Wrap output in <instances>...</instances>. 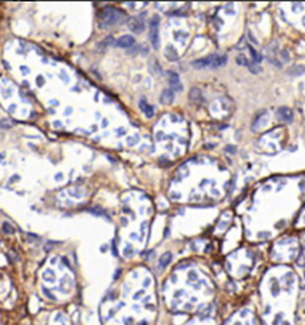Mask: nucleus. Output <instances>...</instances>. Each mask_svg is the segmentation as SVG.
Listing matches in <instances>:
<instances>
[{"mask_svg":"<svg viewBox=\"0 0 305 325\" xmlns=\"http://www.w3.org/2000/svg\"><path fill=\"white\" fill-rule=\"evenodd\" d=\"M134 43H136L134 37L130 36V34H124V36H121L119 40L115 41V46H119L121 49H128V47L134 46Z\"/></svg>","mask_w":305,"mask_h":325,"instance_id":"nucleus-5","label":"nucleus"},{"mask_svg":"<svg viewBox=\"0 0 305 325\" xmlns=\"http://www.w3.org/2000/svg\"><path fill=\"white\" fill-rule=\"evenodd\" d=\"M248 69H250V70L252 71V73H261V71H262V69H261L260 66H258V64H257V63H248Z\"/></svg>","mask_w":305,"mask_h":325,"instance_id":"nucleus-13","label":"nucleus"},{"mask_svg":"<svg viewBox=\"0 0 305 325\" xmlns=\"http://www.w3.org/2000/svg\"><path fill=\"white\" fill-rule=\"evenodd\" d=\"M278 117H280L282 121L289 123V121H292V111L289 110L288 107H281L280 110H278Z\"/></svg>","mask_w":305,"mask_h":325,"instance_id":"nucleus-8","label":"nucleus"},{"mask_svg":"<svg viewBox=\"0 0 305 325\" xmlns=\"http://www.w3.org/2000/svg\"><path fill=\"white\" fill-rule=\"evenodd\" d=\"M126 16L124 14L123 10H120V9H114V7H106L101 10V13H100V21H99V26L100 29H108V27H111V26L117 25L123 17Z\"/></svg>","mask_w":305,"mask_h":325,"instance_id":"nucleus-1","label":"nucleus"},{"mask_svg":"<svg viewBox=\"0 0 305 325\" xmlns=\"http://www.w3.org/2000/svg\"><path fill=\"white\" fill-rule=\"evenodd\" d=\"M227 151H230V153H234V151H235V148H234V147H227Z\"/></svg>","mask_w":305,"mask_h":325,"instance_id":"nucleus-19","label":"nucleus"},{"mask_svg":"<svg viewBox=\"0 0 305 325\" xmlns=\"http://www.w3.org/2000/svg\"><path fill=\"white\" fill-rule=\"evenodd\" d=\"M127 26H128V29L131 30V32H134V33H141L144 30V21L138 20L136 17H130L127 21Z\"/></svg>","mask_w":305,"mask_h":325,"instance_id":"nucleus-4","label":"nucleus"},{"mask_svg":"<svg viewBox=\"0 0 305 325\" xmlns=\"http://www.w3.org/2000/svg\"><path fill=\"white\" fill-rule=\"evenodd\" d=\"M158 25H160V19H158V16H154L151 23H150V40H151V44L154 49H158V46H160Z\"/></svg>","mask_w":305,"mask_h":325,"instance_id":"nucleus-3","label":"nucleus"},{"mask_svg":"<svg viewBox=\"0 0 305 325\" xmlns=\"http://www.w3.org/2000/svg\"><path fill=\"white\" fill-rule=\"evenodd\" d=\"M168 81H170V86H171V90H175V91L183 90V84L180 81V77H178L177 73L168 71Z\"/></svg>","mask_w":305,"mask_h":325,"instance_id":"nucleus-6","label":"nucleus"},{"mask_svg":"<svg viewBox=\"0 0 305 325\" xmlns=\"http://www.w3.org/2000/svg\"><path fill=\"white\" fill-rule=\"evenodd\" d=\"M21 71H23V73H29V70H27V69H24V67H21Z\"/></svg>","mask_w":305,"mask_h":325,"instance_id":"nucleus-20","label":"nucleus"},{"mask_svg":"<svg viewBox=\"0 0 305 325\" xmlns=\"http://www.w3.org/2000/svg\"><path fill=\"white\" fill-rule=\"evenodd\" d=\"M190 100H193L194 103H202L204 101V97H202L200 89H193L190 91Z\"/></svg>","mask_w":305,"mask_h":325,"instance_id":"nucleus-10","label":"nucleus"},{"mask_svg":"<svg viewBox=\"0 0 305 325\" xmlns=\"http://www.w3.org/2000/svg\"><path fill=\"white\" fill-rule=\"evenodd\" d=\"M227 63V56H218V54H211L208 57L200 59L193 62V66L195 69H202V67H221Z\"/></svg>","mask_w":305,"mask_h":325,"instance_id":"nucleus-2","label":"nucleus"},{"mask_svg":"<svg viewBox=\"0 0 305 325\" xmlns=\"http://www.w3.org/2000/svg\"><path fill=\"white\" fill-rule=\"evenodd\" d=\"M289 73H291V74H299V73H305V69H304V67H302V66H298V69H297V70H294V69H292V70H289Z\"/></svg>","mask_w":305,"mask_h":325,"instance_id":"nucleus-17","label":"nucleus"},{"mask_svg":"<svg viewBox=\"0 0 305 325\" xmlns=\"http://www.w3.org/2000/svg\"><path fill=\"white\" fill-rule=\"evenodd\" d=\"M248 50H250V51H251V54H252V59H254V63H257V64H258V63H260L261 60H262V57H261L260 54L257 53L255 50L252 49L251 46H248Z\"/></svg>","mask_w":305,"mask_h":325,"instance_id":"nucleus-12","label":"nucleus"},{"mask_svg":"<svg viewBox=\"0 0 305 325\" xmlns=\"http://www.w3.org/2000/svg\"><path fill=\"white\" fill-rule=\"evenodd\" d=\"M248 60L245 59V56L244 54H238L237 56V64H239V66H248Z\"/></svg>","mask_w":305,"mask_h":325,"instance_id":"nucleus-14","label":"nucleus"},{"mask_svg":"<svg viewBox=\"0 0 305 325\" xmlns=\"http://www.w3.org/2000/svg\"><path fill=\"white\" fill-rule=\"evenodd\" d=\"M37 83H39V86H43V83H44V80L41 78V76H39V78H37Z\"/></svg>","mask_w":305,"mask_h":325,"instance_id":"nucleus-18","label":"nucleus"},{"mask_svg":"<svg viewBox=\"0 0 305 325\" xmlns=\"http://www.w3.org/2000/svg\"><path fill=\"white\" fill-rule=\"evenodd\" d=\"M3 231L6 232V234H13V232H14V228H13L9 222H4V224H3Z\"/></svg>","mask_w":305,"mask_h":325,"instance_id":"nucleus-15","label":"nucleus"},{"mask_svg":"<svg viewBox=\"0 0 305 325\" xmlns=\"http://www.w3.org/2000/svg\"><path fill=\"white\" fill-rule=\"evenodd\" d=\"M170 261H171V254H170V252H165V254L160 258V263H158V264H160L161 268H164V267H167V265L170 264Z\"/></svg>","mask_w":305,"mask_h":325,"instance_id":"nucleus-11","label":"nucleus"},{"mask_svg":"<svg viewBox=\"0 0 305 325\" xmlns=\"http://www.w3.org/2000/svg\"><path fill=\"white\" fill-rule=\"evenodd\" d=\"M0 127H2V128H10V127H12L10 120H2V121H0Z\"/></svg>","mask_w":305,"mask_h":325,"instance_id":"nucleus-16","label":"nucleus"},{"mask_svg":"<svg viewBox=\"0 0 305 325\" xmlns=\"http://www.w3.org/2000/svg\"><path fill=\"white\" fill-rule=\"evenodd\" d=\"M140 108L141 111L145 114V117H149V119H151L152 115H154V107L152 106H150L149 103H147V100L145 99H141L140 100Z\"/></svg>","mask_w":305,"mask_h":325,"instance_id":"nucleus-7","label":"nucleus"},{"mask_svg":"<svg viewBox=\"0 0 305 325\" xmlns=\"http://www.w3.org/2000/svg\"><path fill=\"white\" fill-rule=\"evenodd\" d=\"M174 100V91L171 89H165L163 93H161V103L164 104H171Z\"/></svg>","mask_w":305,"mask_h":325,"instance_id":"nucleus-9","label":"nucleus"}]
</instances>
